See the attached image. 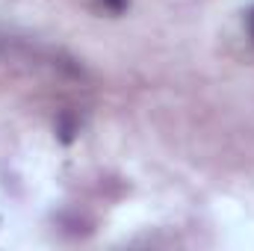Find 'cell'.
Segmentation results:
<instances>
[{"label": "cell", "mask_w": 254, "mask_h": 251, "mask_svg": "<svg viewBox=\"0 0 254 251\" xmlns=\"http://www.w3.org/2000/svg\"><path fill=\"white\" fill-rule=\"evenodd\" d=\"M60 136H63V142H71V136H74V125L68 116H63V122H60Z\"/></svg>", "instance_id": "obj_1"}, {"label": "cell", "mask_w": 254, "mask_h": 251, "mask_svg": "<svg viewBox=\"0 0 254 251\" xmlns=\"http://www.w3.org/2000/svg\"><path fill=\"white\" fill-rule=\"evenodd\" d=\"M249 33H252V39H254V9L249 12Z\"/></svg>", "instance_id": "obj_3"}, {"label": "cell", "mask_w": 254, "mask_h": 251, "mask_svg": "<svg viewBox=\"0 0 254 251\" xmlns=\"http://www.w3.org/2000/svg\"><path fill=\"white\" fill-rule=\"evenodd\" d=\"M104 6H107V9H113V12H125L127 0H104Z\"/></svg>", "instance_id": "obj_2"}]
</instances>
